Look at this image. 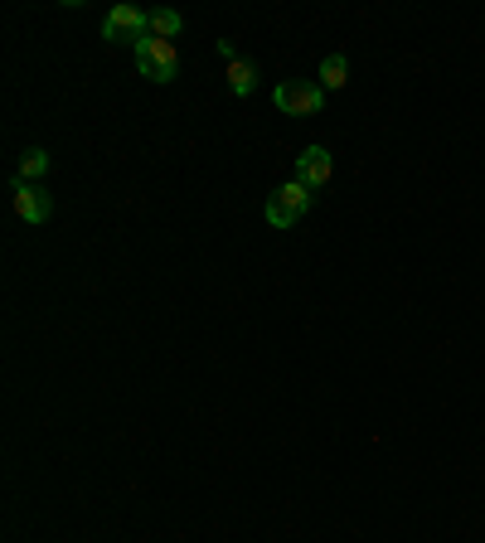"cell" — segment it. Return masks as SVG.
<instances>
[{
	"label": "cell",
	"instance_id": "obj_1",
	"mask_svg": "<svg viewBox=\"0 0 485 543\" xmlns=\"http://www.w3.org/2000/svg\"><path fill=\"white\" fill-rule=\"evenodd\" d=\"M311 204H316V190H306L301 180H287V185H277V190L267 194L262 219H267L272 228H291V224H301V219L311 214Z\"/></svg>",
	"mask_w": 485,
	"mask_h": 543
},
{
	"label": "cell",
	"instance_id": "obj_2",
	"mask_svg": "<svg viewBox=\"0 0 485 543\" xmlns=\"http://www.w3.org/2000/svg\"><path fill=\"white\" fill-rule=\"evenodd\" d=\"M136 68H141V78H151V83H175V73H180V54H175V44L170 39H141L136 44Z\"/></svg>",
	"mask_w": 485,
	"mask_h": 543
},
{
	"label": "cell",
	"instance_id": "obj_3",
	"mask_svg": "<svg viewBox=\"0 0 485 543\" xmlns=\"http://www.w3.org/2000/svg\"><path fill=\"white\" fill-rule=\"evenodd\" d=\"M151 34V20H146V10H136V5H112L107 10V20H102V39L107 44H141Z\"/></svg>",
	"mask_w": 485,
	"mask_h": 543
},
{
	"label": "cell",
	"instance_id": "obj_4",
	"mask_svg": "<svg viewBox=\"0 0 485 543\" xmlns=\"http://www.w3.org/2000/svg\"><path fill=\"white\" fill-rule=\"evenodd\" d=\"M277 112H287V117H316L325 107V88L321 83H277Z\"/></svg>",
	"mask_w": 485,
	"mask_h": 543
},
{
	"label": "cell",
	"instance_id": "obj_5",
	"mask_svg": "<svg viewBox=\"0 0 485 543\" xmlns=\"http://www.w3.org/2000/svg\"><path fill=\"white\" fill-rule=\"evenodd\" d=\"M15 214H20V224H49V214H54V194L44 190V185H25V180H15Z\"/></svg>",
	"mask_w": 485,
	"mask_h": 543
},
{
	"label": "cell",
	"instance_id": "obj_6",
	"mask_svg": "<svg viewBox=\"0 0 485 543\" xmlns=\"http://www.w3.org/2000/svg\"><path fill=\"white\" fill-rule=\"evenodd\" d=\"M330 170H335V156H330L325 146H306V151L296 156V180H301L306 190H321V185H330Z\"/></svg>",
	"mask_w": 485,
	"mask_h": 543
},
{
	"label": "cell",
	"instance_id": "obj_7",
	"mask_svg": "<svg viewBox=\"0 0 485 543\" xmlns=\"http://www.w3.org/2000/svg\"><path fill=\"white\" fill-rule=\"evenodd\" d=\"M146 20H151V39H175V34L185 30V15H180V10H170V5L146 10Z\"/></svg>",
	"mask_w": 485,
	"mask_h": 543
},
{
	"label": "cell",
	"instance_id": "obj_8",
	"mask_svg": "<svg viewBox=\"0 0 485 543\" xmlns=\"http://www.w3.org/2000/svg\"><path fill=\"white\" fill-rule=\"evenodd\" d=\"M316 83H321L325 93H330V88H345V83H350V59H345V54H325Z\"/></svg>",
	"mask_w": 485,
	"mask_h": 543
},
{
	"label": "cell",
	"instance_id": "obj_9",
	"mask_svg": "<svg viewBox=\"0 0 485 543\" xmlns=\"http://www.w3.org/2000/svg\"><path fill=\"white\" fill-rule=\"evenodd\" d=\"M224 78H228V93H233V97H248L253 88H258V68L248 64V59H233Z\"/></svg>",
	"mask_w": 485,
	"mask_h": 543
},
{
	"label": "cell",
	"instance_id": "obj_10",
	"mask_svg": "<svg viewBox=\"0 0 485 543\" xmlns=\"http://www.w3.org/2000/svg\"><path fill=\"white\" fill-rule=\"evenodd\" d=\"M44 175H49V151H44V146H30V151L20 156V180H25V185H39Z\"/></svg>",
	"mask_w": 485,
	"mask_h": 543
},
{
	"label": "cell",
	"instance_id": "obj_11",
	"mask_svg": "<svg viewBox=\"0 0 485 543\" xmlns=\"http://www.w3.org/2000/svg\"><path fill=\"white\" fill-rule=\"evenodd\" d=\"M219 59H224V64H233V59H238V49H233L228 39H219Z\"/></svg>",
	"mask_w": 485,
	"mask_h": 543
}]
</instances>
